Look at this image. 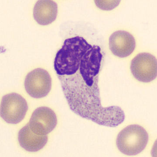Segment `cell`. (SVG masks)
Here are the masks:
<instances>
[{"label":"cell","instance_id":"1","mask_svg":"<svg viewBox=\"0 0 157 157\" xmlns=\"http://www.w3.org/2000/svg\"><path fill=\"white\" fill-rule=\"evenodd\" d=\"M100 47L80 36L65 39L57 52L54 67L69 108L99 125L114 128L124 121L120 107H103L98 86L103 56Z\"/></svg>","mask_w":157,"mask_h":157},{"label":"cell","instance_id":"2","mask_svg":"<svg viewBox=\"0 0 157 157\" xmlns=\"http://www.w3.org/2000/svg\"><path fill=\"white\" fill-rule=\"evenodd\" d=\"M149 136L145 129L138 124L127 126L117 136L116 146L124 155L134 156L141 152L147 145Z\"/></svg>","mask_w":157,"mask_h":157},{"label":"cell","instance_id":"3","mask_svg":"<svg viewBox=\"0 0 157 157\" xmlns=\"http://www.w3.org/2000/svg\"><path fill=\"white\" fill-rule=\"evenodd\" d=\"M28 109L27 102L22 96L18 94L11 93L2 98L0 115L7 123L16 124L24 119Z\"/></svg>","mask_w":157,"mask_h":157},{"label":"cell","instance_id":"4","mask_svg":"<svg viewBox=\"0 0 157 157\" xmlns=\"http://www.w3.org/2000/svg\"><path fill=\"white\" fill-rule=\"evenodd\" d=\"M52 78L45 70L35 68L26 76L25 89L31 97L41 98L46 97L52 88Z\"/></svg>","mask_w":157,"mask_h":157},{"label":"cell","instance_id":"5","mask_svg":"<svg viewBox=\"0 0 157 157\" xmlns=\"http://www.w3.org/2000/svg\"><path fill=\"white\" fill-rule=\"evenodd\" d=\"M131 71L138 81L144 83L152 82L157 78L156 58L148 53L138 54L132 60Z\"/></svg>","mask_w":157,"mask_h":157},{"label":"cell","instance_id":"6","mask_svg":"<svg viewBox=\"0 0 157 157\" xmlns=\"http://www.w3.org/2000/svg\"><path fill=\"white\" fill-rule=\"evenodd\" d=\"M28 124L30 129L35 134L46 136L57 126V115L48 107H39L33 112Z\"/></svg>","mask_w":157,"mask_h":157},{"label":"cell","instance_id":"7","mask_svg":"<svg viewBox=\"0 0 157 157\" xmlns=\"http://www.w3.org/2000/svg\"><path fill=\"white\" fill-rule=\"evenodd\" d=\"M109 44L114 56L124 58L132 53L135 48L136 41L135 37L128 32L120 30L111 35Z\"/></svg>","mask_w":157,"mask_h":157},{"label":"cell","instance_id":"8","mask_svg":"<svg viewBox=\"0 0 157 157\" xmlns=\"http://www.w3.org/2000/svg\"><path fill=\"white\" fill-rule=\"evenodd\" d=\"M48 141L46 136L37 135L30 129L28 124L21 129L18 133V141L20 146L29 152H37L45 146Z\"/></svg>","mask_w":157,"mask_h":157},{"label":"cell","instance_id":"9","mask_svg":"<svg viewBox=\"0 0 157 157\" xmlns=\"http://www.w3.org/2000/svg\"><path fill=\"white\" fill-rule=\"evenodd\" d=\"M58 13V6L51 0H39L33 9V17L41 25H47L54 21Z\"/></svg>","mask_w":157,"mask_h":157},{"label":"cell","instance_id":"10","mask_svg":"<svg viewBox=\"0 0 157 157\" xmlns=\"http://www.w3.org/2000/svg\"><path fill=\"white\" fill-rule=\"evenodd\" d=\"M96 5L99 8L103 10L109 11L117 7L120 1H95Z\"/></svg>","mask_w":157,"mask_h":157}]
</instances>
